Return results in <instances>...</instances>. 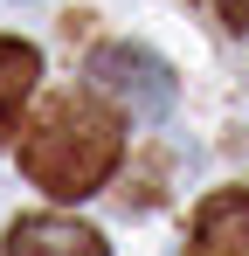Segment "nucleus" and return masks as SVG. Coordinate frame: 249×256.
<instances>
[{
  "mask_svg": "<svg viewBox=\"0 0 249 256\" xmlns=\"http://www.w3.org/2000/svg\"><path fill=\"white\" fill-rule=\"evenodd\" d=\"M118 152H124V132H118V111L90 90H62L42 104V118L21 132V173L35 180L42 194L56 201H83L97 194L111 173H118Z\"/></svg>",
  "mask_w": 249,
  "mask_h": 256,
  "instance_id": "1",
  "label": "nucleus"
},
{
  "mask_svg": "<svg viewBox=\"0 0 249 256\" xmlns=\"http://www.w3.org/2000/svg\"><path fill=\"white\" fill-rule=\"evenodd\" d=\"M90 84L104 90V97H118L132 118H166L173 111V70H166L152 48H138V42H104V48H90Z\"/></svg>",
  "mask_w": 249,
  "mask_h": 256,
  "instance_id": "2",
  "label": "nucleus"
},
{
  "mask_svg": "<svg viewBox=\"0 0 249 256\" xmlns=\"http://www.w3.org/2000/svg\"><path fill=\"white\" fill-rule=\"evenodd\" d=\"M0 256H111V242L90 222H70V214H21L7 228Z\"/></svg>",
  "mask_w": 249,
  "mask_h": 256,
  "instance_id": "3",
  "label": "nucleus"
},
{
  "mask_svg": "<svg viewBox=\"0 0 249 256\" xmlns=\"http://www.w3.org/2000/svg\"><path fill=\"white\" fill-rule=\"evenodd\" d=\"M194 256H249V194L228 187L194 214Z\"/></svg>",
  "mask_w": 249,
  "mask_h": 256,
  "instance_id": "4",
  "label": "nucleus"
},
{
  "mask_svg": "<svg viewBox=\"0 0 249 256\" xmlns=\"http://www.w3.org/2000/svg\"><path fill=\"white\" fill-rule=\"evenodd\" d=\"M35 76H42L35 42L0 35V138H14V132H21V111H28V97H35Z\"/></svg>",
  "mask_w": 249,
  "mask_h": 256,
  "instance_id": "5",
  "label": "nucleus"
}]
</instances>
